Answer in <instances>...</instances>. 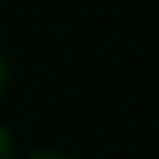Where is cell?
Wrapping results in <instances>:
<instances>
[{
  "mask_svg": "<svg viewBox=\"0 0 159 159\" xmlns=\"http://www.w3.org/2000/svg\"><path fill=\"white\" fill-rule=\"evenodd\" d=\"M0 159H13V140L3 127H0Z\"/></svg>",
  "mask_w": 159,
  "mask_h": 159,
  "instance_id": "6da1fadb",
  "label": "cell"
},
{
  "mask_svg": "<svg viewBox=\"0 0 159 159\" xmlns=\"http://www.w3.org/2000/svg\"><path fill=\"white\" fill-rule=\"evenodd\" d=\"M7 81H10V68H7V62L0 59V94H3V88H7Z\"/></svg>",
  "mask_w": 159,
  "mask_h": 159,
  "instance_id": "7a4b0ae2",
  "label": "cell"
},
{
  "mask_svg": "<svg viewBox=\"0 0 159 159\" xmlns=\"http://www.w3.org/2000/svg\"><path fill=\"white\" fill-rule=\"evenodd\" d=\"M30 159H68V156H59V153H39V156H30Z\"/></svg>",
  "mask_w": 159,
  "mask_h": 159,
  "instance_id": "3957f363",
  "label": "cell"
}]
</instances>
